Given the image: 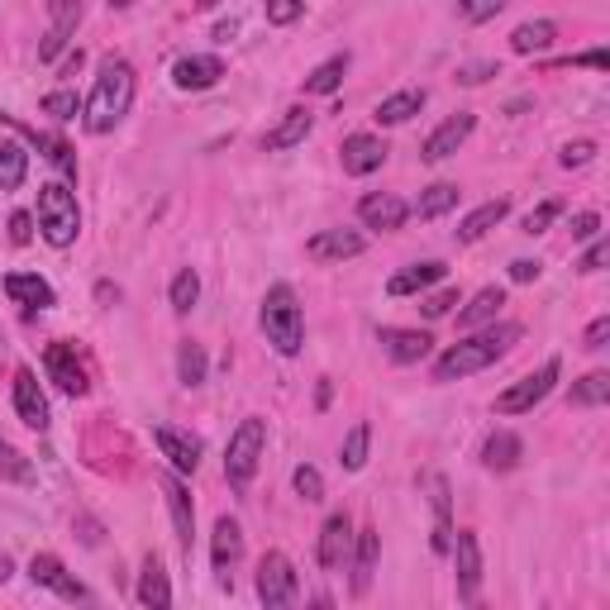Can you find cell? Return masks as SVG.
Instances as JSON below:
<instances>
[{"mask_svg":"<svg viewBox=\"0 0 610 610\" xmlns=\"http://www.w3.org/2000/svg\"><path fill=\"white\" fill-rule=\"evenodd\" d=\"M368 444H372V424H368V420H358L354 430H348L344 448H339V463L348 467V473H358V467L368 463Z\"/></svg>","mask_w":610,"mask_h":610,"instance_id":"obj_40","label":"cell"},{"mask_svg":"<svg viewBox=\"0 0 610 610\" xmlns=\"http://www.w3.org/2000/svg\"><path fill=\"white\" fill-rule=\"evenodd\" d=\"M606 400H610V372H587L567 392V406H606Z\"/></svg>","mask_w":610,"mask_h":610,"instance_id":"obj_39","label":"cell"},{"mask_svg":"<svg viewBox=\"0 0 610 610\" xmlns=\"http://www.w3.org/2000/svg\"><path fill=\"white\" fill-rule=\"evenodd\" d=\"M348 543H354V521L344 511H334L320 529V567L324 573H339L344 558H348Z\"/></svg>","mask_w":610,"mask_h":610,"instance_id":"obj_21","label":"cell"},{"mask_svg":"<svg viewBox=\"0 0 610 610\" xmlns=\"http://www.w3.org/2000/svg\"><path fill=\"white\" fill-rule=\"evenodd\" d=\"M29 239H34V215L29 211H15V215H10V243H20V249H24Z\"/></svg>","mask_w":610,"mask_h":610,"instance_id":"obj_52","label":"cell"},{"mask_svg":"<svg viewBox=\"0 0 610 610\" xmlns=\"http://www.w3.org/2000/svg\"><path fill=\"white\" fill-rule=\"evenodd\" d=\"M201 301V277H196V267H181L177 277H172V310L177 315H191Z\"/></svg>","mask_w":610,"mask_h":610,"instance_id":"obj_41","label":"cell"},{"mask_svg":"<svg viewBox=\"0 0 610 610\" xmlns=\"http://www.w3.org/2000/svg\"><path fill=\"white\" fill-rule=\"evenodd\" d=\"M406 215H410V205L396 196V191H372V196H362L358 201V219L368 229H382V234H392L406 225Z\"/></svg>","mask_w":610,"mask_h":610,"instance_id":"obj_16","label":"cell"},{"mask_svg":"<svg viewBox=\"0 0 610 610\" xmlns=\"http://www.w3.org/2000/svg\"><path fill=\"white\" fill-rule=\"evenodd\" d=\"M448 553H453V567H458V596L463 601H477L482 596V543H477L473 529H458Z\"/></svg>","mask_w":610,"mask_h":610,"instance_id":"obj_9","label":"cell"},{"mask_svg":"<svg viewBox=\"0 0 610 610\" xmlns=\"http://www.w3.org/2000/svg\"><path fill=\"white\" fill-rule=\"evenodd\" d=\"M5 124H15V120H10V115H5ZM15 129H20V134L29 139V144H34L38 153H44V158L53 163V167H58V172L68 177V181L76 177V153H72V144H68V139H58V134H38V129H24V124H15Z\"/></svg>","mask_w":610,"mask_h":610,"instance_id":"obj_25","label":"cell"},{"mask_svg":"<svg viewBox=\"0 0 610 610\" xmlns=\"http://www.w3.org/2000/svg\"><path fill=\"white\" fill-rule=\"evenodd\" d=\"M606 339H610V320L601 315V320H591V324H587V334H582V348H587V354H601Z\"/></svg>","mask_w":610,"mask_h":610,"instance_id":"obj_51","label":"cell"},{"mask_svg":"<svg viewBox=\"0 0 610 610\" xmlns=\"http://www.w3.org/2000/svg\"><path fill=\"white\" fill-rule=\"evenodd\" d=\"M44 372L58 382V392H62V396H72V400L91 392L86 368H82V358H76V344H68V339L48 344V354H44Z\"/></svg>","mask_w":610,"mask_h":610,"instance_id":"obj_8","label":"cell"},{"mask_svg":"<svg viewBox=\"0 0 610 610\" xmlns=\"http://www.w3.org/2000/svg\"><path fill=\"white\" fill-rule=\"evenodd\" d=\"M310 124H315V115H310L306 106H291L287 115H282V124H277V129H267L263 148H267V153H287V148H296V144H306Z\"/></svg>","mask_w":610,"mask_h":610,"instance_id":"obj_23","label":"cell"},{"mask_svg":"<svg viewBox=\"0 0 610 610\" xmlns=\"http://www.w3.org/2000/svg\"><path fill=\"white\" fill-rule=\"evenodd\" d=\"M29 582L34 587H48V591H58L62 601H86V587L76 582L68 567H62V558H53V553H34L29 558Z\"/></svg>","mask_w":610,"mask_h":610,"instance_id":"obj_11","label":"cell"},{"mask_svg":"<svg viewBox=\"0 0 610 610\" xmlns=\"http://www.w3.org/2000/svg\"><path fill=\"white\" fill-rule=\"evenodd\" d=\"M521 453H525L521 439H515L511 430H497V434H491L487 444H482V463L491 467V473H511V467L521 463Z\"/></svg>","mask_w":610,"mask_h":610,"instance_id":"obj_35","label":"cell"},{"mask_svg":"<svg viewBox=\"0 0 610 610\" xmlns=\"http://www.w3.org/2000/svg\"><path fill=\"white\" fill-rule=\"evenodd\" d=\"M5 296L15 306H24V310H48V306L58 301L53 287H48L38 272H10V277H5Z\"/></svg>","mask_w":610,"mask_h":610,"instance_id":"obj_22","label":"cell"},{"mask_svg":"<svg viewBox=\"0 0 610 610\" xmlns=\"http://www.w3.org/2000/svg\"><path fill=\"white\" fill-rule=\"evenodd\" d=\"M606 258H610V243L601 239V234H596V243H591V249H587V258H582V272H601L606 267Z\"/></svg>","mask_w":610,"mask_h":610,"instance_id":"obj_53","label":"cell"},{"mask_svg":"<svg viewBox=\"0 0 610 610\" xmlns=\"http://www.w3.org/2000/svg\"><path fill=\"white\" fill-rule=\"evenodd\" d=\"M424 110V91H396V96H386L382 106H378V124H406L415 120V115Z\"/></svg>","mask_w":610,"mask_h":610,"instance_id":"obj_36","label":"cell"},{"mask_svg":"<svg viewBox=\"0 0 610 610\" xmlns=\"http://www.w3.org/2000/svg\"><path fill=\"white\" fill-rule=\"evenodd\" d=\"M0 482H34V463L24 458L20 448H10L5 439H0Z\"/></svg>","mask_w":610,"mask_h":610,"instance_id":"obj_42","label":"cell"},{"mask_svg":"<svg viewBox=\"0 0 610 610\" xmlns=\"http://www.w3.org/2000/svg\"><path fill=\"white\" fill-rule=\"evenodd\" d=\"M558 215H563V201H539L535 211L525 215V225H521V234H543V229H549V225H553Z\"/></svg>","mask_w":610,"mask_h":610,"instance_id":"obj_47","label":"cell"},{"mask_svg":"<svg viewBox=\"0 0 610 610\" xmlns=\"http://www.w3.org/2000/svg\"><path fill=\"white\" fill-rule=\"evenodd\" d=\"M153 444H158V453L167 463L177 467V473H196L201 467V453H205V444L196 434H187V430H172V424H158L153 430Z\"/></svg>","mask_w":610,"mask_h":610,"instance_id":"obj_15","label":"cell"},{"mask_svg":"<svg viewBox=\"0 0 610 610\" xmlns=\"http://www.w3.org/2000/svg\"><path fill=\"white\" fill-rule=\"evenodd\" d=\"M263 448H267V420L249 415L225 444V477L234 491H249V482L258 477V463H263Z\"/></svg>","mask_w":610,"mask_h":610,"instance_id":"obj_5","label":"cell"},{"mask_svg":"<svg viewBox=\"0 0 610 610\" xmlns=\"http://www.w3.org/2000/svg\"><path fill=\"white\" fill-rule=\"evenodd\" d=\"M163 497H167V511H172L177 549L191 558V543H196V505H191V491L181 487L177 477H163Z\"/></svg>","mask_w":610,"mask_h":610,"instance_id":"obj_17","label":"cell"},{"mask_svg":"<svg viewBox=\"0 0 610 610\" xmlns=\"http://www.w3.org/2000/svg\"><path fill=\"white\" fill-rule=\"evenodd\" d=\"M501 306H505V291L501 287H482L458 310V330H482V324H491L501 315Z\"/></svg>","mask_w":610,"mask_h":610,"instance_id":"obj_29","label":"cell"},{"mask_svg":"<svg viewBox=\"0 0 610 610\" xmlns=\"http://www.w3.org/2000/svg\"><path fill=\"white\" fill-rule=\"evenodd\" d=\"M378 553H382V535L368 525V529L358 535V558H354V596H368L372 573H378Z\"/></svg>","mask_w":610,"mask_h":610,"instance_id":"obj_30","label":"cell"},{"mask_svg":"<svg viewBox=\"0 0 610 610\" xmlns=\"http://www.w3.org/2000/svg\"><path fill=\"white\" fill-rule=\"evenodd\" d=\"M38 234H44L53 249H72L76 234H82V211L68 181H48L38 187Z\"/></svg>","mask_w":610,"mask_h":610,"instance_id":"obj_4","label":"cell"},{"mask_svg":"<svg viewBox=\"0 0 610 610\" xmlns=\"http://www.w3.org/2000/svg\"><path fill=\"white\" fill-rule=\"evenodd\" d=\"M263 10H267V24L287 29V24H296L306 15V0H263Z\"/></svg>","mask_w":610,"mask_h":610,"instance_id":"obj_45","label":"cell"},{"mask_svg":"<svg viewBox=\"0 0 610 610\" xmlns=\"http://www.w3.org/2000/svg\"><path fill=\"white\" fill-rule=\"evenodd\" d=\"M330 396H334V386H330V378H320V386H315V406L324 410V406H330Z\"/></svg>","mask_w":610,"mask_h":610,"instance_id":"obj_56","label":"cell"},{"mask_svg":"<svg viewBox=\"0 0 610 610\" xmlns=\"http://www.w3.org/2000/svg\"><path fill=\"white\" fill-rule=\"evenodd\" d=\"M424 487H430V501H434V553L448 558V543H453V515H448V482L439 473L424 477Z\"/></svg>","mask_w":610,"mask_h":610,"instance_id":"obj_26","label":"cell"},{"mask_svg":"<svg viewBox=\"0 0 610 610\" xmlns=\"http://www.w3.org/2000/svg\"><path fill=\"white\" fill-rule=\"evenodd\" d=\"M76 110L82 106H76L72 91H53V96H44V115H53V120H62V124L76 120Z\"/></svg>","mask_w":610,"mask_h":610,"instance_id":"obj_48","label":"cell"},{"mask_svg":"<svg viewBox=\"0 0 610 610\" xmlns=\"http://www.w3.org/2000/svg\"><path fill=\"white\" fill-rule=\"evenodd\" d=\"M487 76H501L497 62H467V68H458V82L463 86H482Z\"/></svg>","mask_w":610,"mask_h":610,"instance_id":"obj_50","label":"cell"},{"mask_svg":"<svg viewBox=\"0 0 610 610\" xmlns=\"http://www.w3.org/2000/svg\"><path fill=\"white\" fill-rule=\"evenodd\" d=\"M596 234H601V215L596 211L573 215V239H596Z\"/></svg>","mask_w":610,"mask_h":610,"instance_id":"obj_54","label":"cell"},{"mask_svg":"<svg viewBox=\"0 0 610 610\" xmlns=\"http://www.w3.org/2000/svg\"><path fill=\"white\" fill-rule=\"evenodd\" d=\"M505 215H511V201H505V196L487 201V205H477V211H473V215H467L463 225H458V243H477V239H487V234L497 229Z\"/></svg>","mask_w":610,"mask_h":610,"instance_id":"obj_28","label":"cell"},{"mask_svg":"<svg viewBox=\"0 0 610 610\" xmlns=\"http://www.w3.org/2000/svg\"><path fill=\"white\" fill-rule=\"evenodd\" d=\"M296 596H301V582H296L291 558L282 549H267L263 563H258V601L267 610H287L296 606Z\"/></svg>","mask_w":610,"mask_h":610,"instance_id":"obj_6","label":"cell"},{"mask_svg":"<svg viewBox=\"0 0 610 610\" xmlns=\"http://www.w3.org/2000/svg\"><path fill=\"white\" fill-rule=\"evenodd\" d=\"M539 272H543V263H535V258H515V263H511V282H521V287H525V282H539Z\"/></svg>","mask_w":610,"mask_h":610,"instance_id":"obj_55","label":"cell"},{"mask_svg":"<svg viewBox=\"0 0 610 610\" xmlns=\"http://www.w3.org/2000/svg\"><path fill=\"white\" fill-rule=\"evenodd\" d=\"M291 487H296V497H301V501H324V477L310 463H301L291 473Z\"/></svg>","mask_w":610,"mask_h":610,"instance_id":"obj_44","label":"cell"},{"mask_svg":"<svg viewBox=\"0 0 610 610\" xmlns=\"http://www.w3.org/2000/svg\"><path fill=\"white\" fill-rule=\"evenodd\" d=\"M505 5H511V0H458V20L463 24H487V20H497Z\"/></svg>","mask_w":610,"mask_h":610,"instance_id":"obj_43","label":"cell"},{"mask_svg":"<svg viewBox=\"0 0 610 610\" xmlns=\"http://www.w3.org/2000/svg\"><path fill=\"white\" fill-rule=\"evenodd\" d=\"M368 249V239H362L358 229H320L315 239L306 243V258L310 263H348V258H358Z\"/></svg>","mask_w":610,"mask_h":610,"instance_id":"obj_12","label":"cell"},{"mask_svg":"<svg viewBox=\"0 0 610 610\" xmlns=\"http://www.w3.org/2000/svg\"><path fill=\"white\" fill-rule=\"evenodd\" d=\"M139 606H148V610L172 606V587H167V573H163L158 558H144V573H139Z\"/></svg>","mask_w":610,"mask_h":610,"instance_id":"obj_31","label":"cell"},{"mask_svg":"<svg viewBox=\"0 0 610 610\" xmlns=\"http://www.w3.org/2000/svg\"><path fill=\"white\" fill-rule=\"evenodd\" d=\"M15 415L24 424H29V430H38L44 434L48 430V420H53V415H48V396H44V386H38V378L29 368H20L15 372Z\"/></svg>","mask_w":610,"mask_h":610,"instance_id":"obj_19","label":"cell"},{"mask_svg":"<svg viewBox=\"0 0 610 610\" xmlns=\"http://www.w3.org/2000/svg\"><path fill=\"white\" fill-rule=\"evenodd\" d=\"M205 372H211V358H205V348L196 339H181L177 344V382L181 386H205Z\"/></svg>","mask_w":610,"mask_h":610,"instance_id":"obj_33","label":"cell"},{"mask_svg":"<svg viewBox=\"0 0 610 610\" xmlns=\"http://www.w3.org/2000/svg\"><path fill=\"white\" fill-rule=\"evenodd\" d=\"M344 76H348V53L320 62V68L306 76V96H334V91L344 86Z\"/></svg>","mask_w":610,"mask_h":610,"instance_id":"obj_38","label":"cell"},{"mask_svg":"<svg viewBox=\"0 0 610 610\" xmlns=\"http://www.w3.org/2000/svg\"><path fill=\"white\" fill-rule=\"evenodd\" d=\"M134 91H139V76L134 68H129L124 58H100L96 68V82H91V96L82 106V120L91 134H110L115 124L129 115V106H134Z\"/></svg>","mask_w":610,"mask_h":610,"instance_id":"obj_1","label":"cell"},{"mask_svg":"<svg viewBox=\"0 0 610 610\" xmlns=\"http://www.w3.org/2000/svg\"><path fill=\"white\" fill-rule=\"evenodd\" d=\"M29 177V148L15 139H0V191H20Z\"/></svg>","mask_w":610,"mask_h":610,"instance_id":"obj_32","label":"cell"},{"mask_svg":"<svg viewBox=\"0 0 610 610\" xmlns=\"http://www.w3.org/2000/svg\"><path fill=\"white\" fill-rule=\"evenodd\" d=\"M473 124H477V120H473V115H467V110L448 115V120L439 124L430 139H424L420 158H424V163H444V158H453V153H458V148L467 144V139H473Z\"/></svg>","mask_w":610,"mask_h":610,"instance_id":"obj_14","label":"cell"},{"mask_svg":"<svg viewBox=\"0 0 610 610\" xmlns=\"http://www.w3.org/2000/svg\"><path fill=\"white\" fill-rule=\"evenodd\" d=\"M239 558H243V529L234 515H219L215 521V535H211V563H215V573H219V587H234V567H239Z\"/></svg>","mask_w":610,"mask_h":610,"instance_id":"obj_10","label":"cell"},{"mask_svg":"<svg viewBox=\"0 0 610 610\" xmlns=\"http://www.w3.org/2000/svg\"><path fill=\"white\" fill-rule=\"evenodd\" d=\"M453 306H458V287H444V291L420 296V315H424V320H444Z\"/></svg>","mask_w":610,"mask_h":610,"instance_id":"obj_46","label":"cell"},{"mask_svg":"<svg viewBox=\"0 0 610 610\" xmlns=\"http://www.w3.org/2000/svg\"><path fill=\"white\" fill-rule=\"evenodd\" d=\"M258 324H263L267 344L277 348L282 358H296L306 344V315H301V301H296V291L287 282H277V287H267L263 296V310H258Z\"/></svg>","mask_w":610,"mask_h":610,"instance_id":"obj_3","label":"cell"},{"mask_svg":"<svg viewBox=\"0 0 610 610\" xmlns=\"http://www.w3.org/2000/svg\"><path fill=\"white\" fill-rule=\"evenodd\" d=\"M10 577H15V558H10V553H0V587H5Z\"/></svg>","mask_w":610,"mask_h":610,"instance_id":"obj_57","label":"cell"},{"mask_svg":"<svg viewBox=\"0 0 610 610\" xmlns=\"http://www.w3.org/2000/svg\"><path fill=\"white\" fill-rule=\"evenodd\" d=\"M463 191L453 187V181H434V187H424L420 191V201H415V215L420 219H439V215H448L453 205H458Z\"/></svg>","mask_w":610,"mask_h":610,"instance_id":"obj_37","label":"cell"},{"mask_svg":"<svg viewBox=\"0 0 610 610\" xmlns=\"http://www.w3.org/2000/svg\"><path fill=\"white\" fill-rule=\"evenodd\" d=\"M219 76H225V62L215 53H187L172 68L177 91H211V86H219Z\"/></svg>","mask_w":610,"mask_h":610,"instance_id":"obj_20","label":"cell"},{"mask_svg":"<svg viewBox=\"0 0 610 610\" xmlns=\"http://www.w3.org/2000/svg\"><path fill=\"white\" fill-rule=\"evenodd\" d=\"M234 29H239V20H225V24H215V38H219V44H229V38H234Z\"/></svg>","mask_w":610,"mask_h":610,"instance_id":"obj_58","label":"cell"},{"mask_svg":"<svg viewBox=\"0 0 610 610\" xmlns=\"http://www.w3.org/2000/svg\"><path fill=\"white\" fill-rule=\"evenodd\" d=\"M553 38H558V24L553 20H525L521 29L511 34V48H515V53H525V58L529 53H549Z\"/></svg>","mask_w":610,"mask_h":610,"instance_id":"obj_34","label":"cell"},{"mask_svg":"<svg viewBox=\"0 0 610 610\" xmlns=\"http://www.w3.org/2000/svg\"><path fill=\"white\" fill-rule=\"evenodd\" d=\"M48 15H53V29H48L44 48H38V58L53 62L62 53V44H68V34L76 29V0H48Z\"/></svg>","mask_w":610,"mask_h":610,"instance_id":"obj_27","label":"cell"},{"mask_svg":"<svg viewBox=\"0 0 610 610\" xmlns=\"http://www.w3.org/2000/svg\"><path fill=\"white\" fill-rule=\"evenodd\" d=\"M558 378H563V362L549 358L539 372H525L521 382H511V386H505V392L497 396V406H491V410H497V415H525V410H535L539 400L558 386Z\"/></svg>","mask_w":610,"mask_h":610,"instance_id":"obj_7","label":"cell"},{"mask_svg":"<svg viewBox=\"0 0 610 610\" xmlns=\"http://www.w3.org/2000/svg\"><path fill=\"white\" fill-rule=\"evenodd\" d=\"M521 334H525L521 324H491V330L473 334V339L453 344L448 354L434 362V382H463V378H473V372L491 368V362H501L515 344H521Z\"/></svg>","mask_w":610,"mask_h":610,"instance_id":"obj_2","label":"cell"},{"mask_svg":"<svg viewBox=\"0 0 610 610\" xmlns=\"http://www.w3.org/2000/svg\"><path fill=\"white\" fill-rule=\"evenodd\" d=\"M386 153L392 148H386V139H378V134H348L339 148V163L348 177H372L386 163Z\"/></svg>","mask_w":610,"mask_h":610,"instance_id":"obj_13","label":"cell"},{"mask_svg":"<svg viewBox=\"0 0 610 610\" xmlns=\"http://www.w3.org/2000/svg\"><path fill=\"white\" fill-rule=\"evenodd\" d=\"M378 344H382L386 358L400 362V368H410V362H424V358H430V348H434V339L424 330H396V324H386V330L378 334Z\"/></svg>","mask_w":610,"mask_h":610,"instance_id":"obj_18","label":"cell"},{"mask_svg":"<svg viewBox=\"0 0 610 610\" xmlns=\"http://www.w3.org/2000/svg\"><path fill=\"white\" fill-rule=\"evenodd\" d=\"M448 277V267L439 263V258H430V263H410V267H400L392 282H386V296H415V291H424V287H434V282H444Z\"/></svg>","mask_w":610,"mask_h":610,"instance_id":"obj_24","label":"cell"},{"mask_svg":"<svg viewBox=\"0 0 610 610\" xmlns=\"http://www.w3.org/2000/svg\"><path fill=\"white\" fill-rule=\"evenodd\" d=\"M596 158V144L591 139H577V144H563V153H558V163L563 167H587Z\"/></svg>","mask_w":610,"mask_h":610,"instance_id":"obj_49","label":"cell"}]
</instances>
